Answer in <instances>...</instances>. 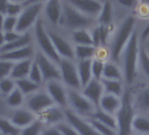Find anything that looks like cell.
<instances>
[{
    "instance_id": "obj_33",
    "label": "cell",
    "mask_w": 149,
    "mask_h": 135,
    "mask_svg": "<svg viewBox=\"0 0 149 135\" xmlns=\"http://www.w3.org/2000/svg\"><path fill=\"white\" fill-rule=\"evenodd\" d=\"M90 118H92L99 123H102L118 132V122L117 118L115 115L107 113L105 111H103L99 109H97L91 117Z\"/></svg>"
},
{
    "instance_id": "obj_48",
    "label": "cell",
    "mask_w": 149,
    "mask_h": 135,
    "mask_svg": "<svg viewBox=\"0 0 149 135\" xmlns=\"http://www.w3.org/2000/svg\"><path fill=\"white\" fill-rule=\"evenodd\" d=\"M141 45H142V47L144 48V50L149 55V37H147L145 40L141 41Z\"/></svg>"
},
{
    "instance_id": "obj_47",
    "label": "cell",
    "mask_w": 149,
    "mask_h": 135,
    "mask_svg": "<svg viewBox=\"0 0 149 135\" xmlns=\"http://www.w3.org/2000/svg\"><path fill=\"white\" fill-rule=\"evenodd\" d=\"M7 6H8V1H6V0H0V13L6 16Z\"/></svg>"
},
{
    "instance_id": "obj_16",
    "label": "cell",
    "mask_w": 149,
    "mask_h": 135,
    "mask_svg": "<svg viewBox=\"0 0 149 135\" xmlns=\"http://www.w3.org/2000/svg\"><path fill=\"white\" fill-rule=\"evenodd\" d=\"M69 3L87 17L97 20L103 8L104 1L100 0H68Z\"/></svg>"
},
{
    "instance_id": "obj_43",
    "label": "cell",
    "mask_w": 149,
    "mask_h": 135,
    "mask_svg": "<svg viewBox=\"0 0 149 135\" xmlns=\"http://www.w3.org/2000/svg\"><path fill=\"white\" fill-rule=\"evenodd\" d=\"M17 23H18V17H13V16H6L2 30H3L5 33L16 31V28H17Z\"/></svg>"
},
{
    "instance_id": "obj_35",
    "label": "cell",
    "mask_w": 149,
    "mask_h": 135,
    "mask_svg": "<svg viewBox=\"0 0 149 135\" xmlns=\"http://www.w3.org/2000/svg\"><path fill=\"white\" fill-rule=\"evenodd\" d=\"M0 131L3 135H20L21 132L6 116H0Z\"/></svg>"
},
{
    "instance_id": "obj_34",
    "label": "cell",
    "mask_w": 149,
    "mask_h": 135,
    "mask_svg": "<svg viewBox=\"0 0 149 135\" xmlns=\"http://www.w3.org/2000/svg\"><path fill=\"white\" fill-rule=\"evenodd\" d=\"M16 86L26 97L34 93L35 91L39 90L40 88L43 87L41 85H39L37 84L33 83L28 77L16 81Z\"/></svg>"
},
{
    "instance_id": "obj_46",
    "label": "cell",
    "mask_w": 149,
    "mask_h": 135,
    "mask_svg": "<svg viewBox=\"0 0 149 135\" xmlns=\"http://www.w3.org/2000/svg\"><path fill=\"white\" fill-rule=\"evenodd\" d=\"M41 135H61V133L57 126H46Z\"/></svg>"
},
{
    "instance_id": "obj_32",
    "label": "cell",
    "mask_w": 149,
    "mask_h": 135,
    "mask_svg": "<svg viewBox=\"0 0 149 135\" xmlns=\"http://www.w3.org/2000/svg\"><path fill=\"white\" fill-rule=\"evenodd\" d=\"M70 39L74 46L93 45L91 29H80L69 33Z\"/></svg>"
},
{
    "instance_id": "obj_39",
    "label": "cell",
    "mask_w": 149,
    "mask_h": 135,
    "mask_svg": "<svg viewBox=\"0 0 149 135\" xmlns=\"http://www.w3.org/2000/svg\"><path fill=\"white\" fill-rule=\"evenodd\" d=\"M104 64L105 61L100 59H93L92 64H91V70H92V75L93 79L101 81L103 79L104 75Z\"/></svg>"
},
{
    "instance_id": "obj_17",
    "label": "cell",
    "mask_w": 149,
    "mask_h": 135,
    "mask_svg": "<svg viewBox=\"0 0 149 135\" xmlns=\"http://www.w3.org/2000/svg\"><path fill=\"white\" fill-rule=\"evenodd\" d=\"M38 118L45 126H57L67 120L66 110L54 104L40 113Z\"/></svg>"
},
{
    "instance_id": "obj_49",
    "label": "cell",
    "mask_w": 149,
    "mask_h": 135,
    "mask_svg": "<svg viewBox=\"0 0 149 135\" xmlns=\"http://www.w3.org/2000/svg\"><path fill=\"white\" fill-rule=\"evenodd\" d=\"M6 45V40H5V32L0 29V48H2Z\"/></svg>"
},
{
    "instance_id": "obj_14",
    "label": "cell",
    "mask_w": 149,
    "mask_h": 135,
    "mask_svg": "<svg viewBox=\"0 0 149 135\" xmlns=\"http://www.w3.org/2000/svg\"><path fill=\"white\" fill-rule=\"evenodd\" d=\"M62 15V0L45 1L42 19L50 27H59Z\"/></svg>"
},
{
    "instance_id": "obj_36",
    "label": "cell",
    "mask_w": 149,
    "mask_h": 135,
    "mask_svg": "<svg viewBox=\"0 0 149 135\" xmlns=\"http://www.w3.org/2000/svg\"><path fill=\"white\" fill-rule=\"evenodd\" d=\"M16 88V81L11 77L0 80V96L3 97V99L11 94Z\"/></svg>"
},
{
    "instance_id": "obj_25",
    "label": "cell",
    "mask_w": 149,
    "mask_h": 135,
    "mask_svg": "<svg viewBox=\"0 0 149 135\" xmlns=\"http://www.w3.org/2000/svg\"><path fill=\"white\" fill-rule=\"evenodd\" d=\"M132 133L149 135V115L135 113L132 122Z\"/></svg>"
},
{
    "instance_id": "obj_19",
    "label": "cell",
    "mask_w": 149,
    "mask_h": 135,
    "mask_svg": "<svg viewBox=\"0 0 149 135\" xmlns=\"http://www.w3.org/2000/svg\"><path fill=\"white\" fill-rule=\"evenodd\" d=\"M97 22L100 26H107L112 29L115 27L118 22V13L114 1H109V0L104 1L103 8Z\"/></svg>"
},
{
    "instance_id": "obj_28",
    "label": "cell",
    "mask_w": 149,
    "mask_h": 135,
    "mask_svg": "<svg viewBox=\"0 0 149 135\" xmlns=\"http://www.w3.org/2000/svg\"><path fill=\"white\" fill-rule=\"evenodd\" d=\"M91 64H92V60L91 61H77L78 75H79V79H80L82 89L84 87H85L91 80H93Z\"/></svg>"
},
{
    "instance_id": "obj_1",
    "label": "cell",
    "mask_w": 149,
    "mask_h": 135,
    "mask_svg": "<svg viewBox=\"0 0 149 135\" xmlns=\"http://www.w3.org/2000/svg\"><path fill=\"white\" fill-rule=\"evenodd\" d=\"M141 40L139 35V24L131 37L120 58L119 65L123 72V81L126 90H132L138 83V64Z\"/></svg>"
},
{
    "instance_id": "obj_27",
    "label": "cell",
    "mask_w": 149,
    "mask_h": 135,
    "mask_svg": "<svg viewBox=\"0 0 149 135\" xmlns=\"http://www.w3.org/2000/svg\"><path fill=\"white\" fill-rule=\"evenodd\" d=\"M103 79L123 81V72L119 63L115 62L111 60L106 61L104 64Z\"/></svg>"
},
{
    "instance_id": "obj_18",
    "label": "cell",
    "mask_w": 149,
    "mask_h": 135,
    "mask_svg": "<svg viewBox=\"0 0 149 135\" xmlns=\"http://www.w3.org/2000/svg\"><path fill=\"white\" fill-rule=\"evenodd\" d=\"M67 121L76 128L80 135H101L87 118L74 114L68 109L66 110Z\"/></svg>"
},
{
    "instance_id": "obj_40",
    "label": "cell",
    "mask_w": 149,
    "mask_h": 135,
    "mask_svg": "<svg viewBox=\"0 0 149 135\" xmlns=\"http://www.w3.org/2000/svg\"><path fill=\"white\" fill-rule=\"evenodd\" d=\"M24 8L23 1H8L6 16L18 17Z\"/></svg>"
},
{
    "instance_id": "obj_20",
    "label": "cell",
    "mask_w": 149,
    "mask_h": 135,
    "mask_svg": "<svg viewBox=\"0 0 149 135\" xmlns=\"http://www.w3.org/2000/svg\"><path fill=\"white\" fill-rule=\"evenodd\" d=\"M36 53H37V48L35 45L33 44L20 49H16L13 51L0 54V59L12 61L14 63L26 60H33Z\"/></svg>"
},
{
    "instance_id": "obj_44",
    "label": "cell",
    "mask_w": 149,
    "mask_h": 135,
    "mask_svg": "<svg viewBox=\"0 0 149 135\" xmlns=\"http://www.w3.org/2000/svg\"><path fill=\"white\" fill-rule=\"evenodd\" d=\"M139 35L141 41L149 37V19L142 23L139 22Z\"/></svg>"
},
{
    "instance_id": "obj_42",
    "label": "cell",
    "mask_w": 149,
    "mask_h": 135,
    "mask_svg": "<svg viewBox=\"0 0 149 135\" xmlns=\"http://www.w3.org/2000/svg\"><path fill=\"white\" fill-rule=\"evenodd\" d=\"M57 128L60 130L61 135H80L78 131L74 128L70 123L67 120L57 125Z\"/></svg>"
},
{
    "instance_id": "obj_52",
    "label": "cell",
    "mask_w": 149,
    "mask_h": 135,
    "mask_svg": "<svg viewBox=\"0 0 149 135\" xmlns=\"http://www.w3.org/2000/svg\"><path fill=\"white\" fill-rule=\"evenodd\" d=\"M0 135H3V133L1 132V131H0Z\"/></svg>"
},
{
    "instance_id": "obj_50",
    "label": "cell",
    "mask_w": 149,
    "mask_h": 135,
    "mask_svg": "<svg viewBox=\"0 0 149 135\" xmlns=\"http://www.w3.org/2000/svg\"><path fill=\"white\" fill-rule=\"evenodd\" d=\"M5 18H6V15L0 13V29H2V28H3V25H4Z\"/></svg>"
},
{
    "instance_id": "obj_6",
    "label": "cell",
    "mask_w": 149,
    "mask_h": 135,
    "mask_svg": "<svg viewBox=\"0 0 149 135\" xmlns=\"http://www.w3.org/2000/svg\"><path fill=\"white\" fill-rule=\"evenodd\" d=\"M47 29L60 58L76 61L74 45L70 39L69 33L60 27H50L47 26Z\"/></svg>"
},
{
    "instance_id": "obj_51",
    "label": "cell",
    "mask_w": 149,
    "mask_h": 135,
    "mask_svg": "<svg viewBox=\"0 0 149 135\" xmlns=\"http://www.w3.org/2000/svg\"><path fill=\"white\" fill-rule=\"evenodd\" d=\"M131 135H140V134H133V133H132Z\"/></svg>"
},
{
    "instance_id": "obj_24",
    "label": "cell",
    "mask_w": 149,
    "mask_h": 135,
    "mask_svg": "<svg viewBox=\"0 0 149 135\" xmlns=\"http://www.w3.org/2000/svg\"><path fill=\"white\" fill-rule=\"evenodd\" d=\"M33 44H34V40H33V31H31V32L21 34V36L14 42L6 44L2 48H0V54L13 51L16 49H20V48L26 47Z\"/></svg>"
},
{
    "instance_id": "obj_11",
    "label": "cell",
    "mask_w": 149,
    "mask_h": 135,
    "mask_svg": "<svg viewBox=\"0 0 149 135\" xmlns=\"http://www.w3.org/2000/svg\"><path fill=\"white\" fill-rule=\"evenodd\" d=\"M53 105H54V103L47 90L44 89V87L40 88L34 93L26 97L25 106L33 113H34L37 118L40 113Z\"/></svg>"
},
{
    "instance_id": "obj_10",
    "label": "cell",
    "mask_w": 149,
    "mask_h": 135,
    "mask_svg": "<svg viewBox=\"0 0 149 135\" xmlns=\"http://www.w3.org/2000/svg\"><path fill=\"white\" fill-rule=\"evenodd\" d=\"M130 90L135 113L149 115V84L139 82Z\"/></svg>"
},
{
    "instance_id": "obj_9",
    "label": "cell",
    "mask_w": 149,
    "mask_h": 135,
    "mask_svg": "<svg viewBox=\"0 0 149 135\" xmlns=\"http://www.w3.org/2000/svg\"><path fill=\"white\" fill-rule=\"evenodd\" d=\"M61 81L68 90H81L82 86L79 79L77 61L74 60L61 59L59 62Z\"/></svg>"
},
{
    "instance_id": "obj_2",
    "label": "cell",
    "mask_w": 149,
    "mask_h": 135,
    "mask_svg": "<svg viewBox=\"0 0 149 135\" xmlns=\"http://www.w3.org/2000/svg\"><path fill=\"white\" fill-rule=\"evenodd\" d=\"M139 21L134 13L125 16L116 24L108 45L110 60L119 62L120 55L139 26Z\"/></svg>"
},
{
    "instance_id": "obj_41",
    "label": "cell",
    "mask_w": 149,
    "mask_h": 135,
    "mask_svg": "<svg viewBox=\"0 0 149 135\" xmlns=\"http://www.w3.org/2000/svg\"><path fill=\"white\" fill-rule=\"evenodd\" d=\"M13 64L12 61L0 59V80L10 77Z\"/></svg>"
},
{
    "instance_id": "obj_15",
    "label": "cell",
    "mask_w": 149,
    "mask_h": 135,
    "mask_svg": "<svg viewBox=\"0 0 149 135\" xmlns=\"http://www.w3.org/2000/svg\"><path fill=\"white\" fill-rule=\"evenodd\" d=\"M6 117L8 118L9 120L20 130L30 125L38 118L37 116L26 106L13 110H8Z\"/></svg>"
},
{
    "instance_id": "obj_45",
    "label": "cell",
    "mask_w": 149,
    "mask_h": 135,
    "mask_svg": "<svg viewBox=\"0 0 149 135\" xmlns=\"http://www.w3.org/2000/svg\"><path fill=\"white\" fill-rule=\"evenodd\" d=\"M21 36L20 33H17L16 31L13 32H7L5 33V40H6V44L13 43L15 40H17L19 37Z\"/></svg>"
},
{
    "instance_id": "obj_3",
    "label": "cell",
    "mask_w": 149,
    "mask_h": 135,
    "mask_svg": "<svg viewBox=\"0 0 149 135\" xmlns=\"http://www.w3.org/2000/svg\"><path fill=\"white\" fill-rule=\"evenodd\" d=\"M97 22L74 7L68 0H62V15L60 28L67 33H71L80 29H91Z\"/></svg>"
},
{
    "instance_id": "obj_22",
    "label": "cell",
    "mask_w": 149,
    "mask_h": 135,
    "mask_svg": "<svg viewBox=\"0 0 149 135\" xmlns=\"http://www.w3.org/2000/svg\"><path fill=\"white\" fill-rule=\"evenodd\" d=\"M122 104H123V97L104 93L100 100L98 109L116 116L117 113L121 109Z\"/></svg>"
},
{
    "instance_id": "obj_4",
    "label": "cell",
    "mask_w": 149,
    "mask_h": 135,
    "mask_svg": "<svg viewBox=\"0 0 149 135\" xmlns=\"http://www.w3.org/2000/svg\"><path fill=\"white\" fill-rule=\"evenodd\" d=\"M45 1L30 0L23 1L24 8L18 16V23L16 32L23 34L33 31L38 20L42 17Z\"/></svg>"
},
{
    "instance_id": "obj_5",
    "label": "cell",
    "mask_w": 149,
    "mask_h": 135,
    "mask_svg": "<svg viewBox=\"0 0 149 135\" xmlns=\"http://www.w3.org/2000/svg\"><path fill=\"white\" fill-rule=\"evenodd\" d=\"M33 35L34 45L37 50L59 64L61 59L58 55L54 47L51 38L47 33L46 23L43 20L42 17L38 20V22L34 26L33 29Z\"/></svg>"
},
{
    "instance_id": "obj_8",
    "label": "cell",
    "mask_w": 149,
    "mask_h": 135,
    "mask_svg": "<svg viewBox=\"0 0 149 135\" xmlns=\"http://www.w3.org/2000/svg\"><path fill=\"white\" fill-rule=\"evenodd\" d=\"M69 111L84 118H90L97 108L82 93L81 90H68Z\"/></svg>"
},
{
    "instance_id": "obj_21",
    "label": "cell",
    "mask_w": 149,
    "mask_h": 135,
    "mask_svg": "<svg viewBox=\"0 0 149 135\" xmlns=\"http://www.w3.org/2000/svg\"><path fill=\"white\" fill-rule=\"evenodd\" d=\"M82 93L98 109L100 100L104 94L102 82L99 80H91L85 87L81 90Z\"/></svg>"
},
{
    "instance_id": "obj_26",
    "label": "cell",
    "mask_w": 149,
    "mask_h": 135,
    "mask_svg": "<svg viewBox=\"0 0 149 135\" xmlns=\"http://www.w3.org/2000/svg\"><path fill=\"white\" fill-rule=\"evenodd\" d=\"M33 61V60H26V61L14 62L10 77L14 81H18L28 77Z\"/></svg>"
},
{
    "instance_id": "obj_12",
    "label": "cell",
    "mask_w": 149,
    "mask_h": 135,
    "mask_svg": "<svg viewBox=\"0 0 149 135\" xmlns=\"http://www.w3.org/2000/svg\"><path fill=\"white\" fill-rule=\"evenodd\" d=\"M34 61L39 65L40 71L42 73L44 84L54 81V80H61L60 75V69L59 65L42 53L37 50V53L34 57Z\"/></svg>"
},
{
    "instance_id": "obj_23",
    "label": "cell",
    "mask_w": 149,
    "mask_h": 135,
    "mask_svg": "<svg viewBox=\"0 0 149 135\" xmlns=\"http://www.w3.org/2000/svg\"><path fill=\"white\" fill-rule=\"evenodd\" d=\"M149 84V55L140 47L139 64H138V83Z\"/></svg>"
},
{
    "instance_id": "obj_30",
    "label": "cell",
    "mask_w": 149,
    "mask_h": 135,
    "mask_svg": "<svg viewBox=\"0 0 149 135\" xmlns=\"http://www.w3.org/2000/svg\"><path fill=\"white\" fill-rule=\"evenodd\" d=\"M97 48L93 45L74 46V60L79 61H91L96 58Z\"/></svg>"
},
{
    "instance_id": "obj_31",
    "label": "cell",
    "mask_w": 149,
    "mask_h": 135,
    "mask_svg": "<svg viewBox=\"0 0 149 135\" xmlns=\"http://www.w3.org/2000/svg\"><path fill=\"white\" fill-rule=\"evenodd\" d=\"M4 101L8 110H13L25 106L26 96L18 88H16L11 94L4 98Z\"/></svg>"
},
{
    "instance_id": "obj_38",
    "label": "cell",
    "mask_w": 149,
    "mask_h": 135,
    "mask_svg": "<svg viewBox=\"0 0 149 135\" xmlns=\"http://www.w3.org/2000/svg\"><path fill=\"white\" fill-rule=\"evenodd\" d=\"M28 78L31 81H33V83H35V84H37L39 85H41V86L44 85L42 73L40 71L39 65L34 61V59H33V61L32 66H31V70H30V72H29V75H28Z\"/></svg>"
},
{
    "instance_id": "obj_29",
    "label": "cell",
    "mask_w": 149,
    "mask_h": 135,
    "mask_svg": "<svg viewBox=\"0 0 149 135\" xmlns=\"http://www.w3.org/2000/svg\"><path fill=\"white\" fill-rule=\"evenodd\" d=\"M101 82L104 90V93L114 95L120 97H123V96L125 95L126 88L123 81L102 79Z\"/></svg>"
},
{
    "instance_id": "obj_37",
    "label": "cell",
    "mask_w": 149,
    "mask_h": 135,
    "mask_svg": "<svg viewBox=\"0 0 149 135\" xmlns=\"http://www.w3.org/2000/svg\"><path fill=\"white\" fill-rule=\"evenodd\" d=\"M46 126L44 124L37 118L33 124L22 129L20 132V135H41L42 131Z\"/></svg>"
},
{
    "instance_id": "obj_7",
    "label": "cell",
    "mask_w": 149,
    "mask_h": 135,
    "mask_svg": "<svg viewBox=\"0 0 149 135\" xmlns=\"http://www.w3.org/2000/svg\"><path fill=\"white\" fill-rule=\"evenodd\" d=\"M134 114L135 111L132 104L131 90H126L123 97L122 107L116 115L118 122V135L132 134V122Z\"/></svg>"
},
{
    "instance_id": "obj_13",
    "label": "cell",
    "mask_w": 149,
    "mask_h": 135,
    "mask_svg": "<svg viewBox=\"0 0 149 135\" xmlns=\"http://www.w3.org/2000/svg\"><path fill=\"white\" fill-rule=\"evenodd\" d=\"M55 105L65 110L68 108V89L61 80L50 81L43 85Z\"/></svg>"
}]
</instances>
